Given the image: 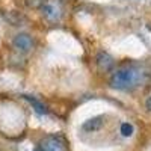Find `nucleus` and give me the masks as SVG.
Instances as JSON below:
<instances>
[{"instance_id":"9","label":"nucleus","mask_w":151,"mask_h":151,"mask_svg":"<svg viewBox=\"0 0 151 151\" xmlns=\"http://www.w3.org/2000/svg\"><path fill=\"white\" fill-rule=\"evenodd\" d=\"M44 3H45V0H26V5H27L29 8H33V9L41 8Z\"/></svg>"},{"instance_id":"4","label":"nucleus","mask_w":151,"mask_h":151,"mask_svg":"<svg viewBox=\"0 0 151 151\" xmlns=\"http://www.w3.org/2000/svg\"><path fill=\"white\" fill-rule=\"evenodd\" d=\"M12 45L20 53H29L33 48V40L29 33H18L12 40Z\"/></svg>"},{"instance_id":"7","label":"nucleus","mask_w":151,"mask_h":151,"mask_svg":"<svg viewBox=\"0 0 151 151\" xmlns=\"http://www.w3.org/2000/svg\"><path fill=\"white\" fill-rule=\"evenodd\" d=\"M24 98H26L27 100V101L35 107V110L38 112V113H47V109H45V106L44 104H41L40 101H38V100H35L33 97H29V95H23Z\"/></svg>"},{"instance_id":"6","label":"nucleus","mask_w":151,"mask_h":151,"mask_svg":"<svg viewBox=\"0 0 151 151\" xmlns=\"http://www.w3.org/2000/svg\"><path fill=\"white\" fill-rule=\"evenodd\" d=\"M103 125V118L101 116H94L91 119H88L85 124H83V130L86 132H95L98 130L100 127Z\"/></svg>"},{"instance_id":"5","label":"nucleus","mask_w":151,"mask_h":151,"mask_svg":"<svg viewBox=\"0 0 151 151\" xmlns=\"http://www.w3.org/2000/svg\"><path fill=\"white\" fill-rule=\"evenodd\" d=\"M97 67L100 71H103V73H107V71H112L113 67H115V60H113V58L109 55V53H104V52H100L97 55Z\"/></svg>"},{"instance_id":"2","label":"nucleus","mask_w":151,"mask_h":151,"mask_svg":"<svg viewBox=\"0 0 151 151\" xmlns=\"http://www.w3.org/2000/svg\"><path fill=\"white\" fill-rule=\"evenodd\" d=\"M41 12L48 23H58L62 18V6L56 0H45V3L41 6Z\"/></svg>"},{"instance_id":"3","label":"nucleus","mask_w":151,"mask_h":151,"mask_svg":"<svg viewBox=\"0 0 151 151\" xmlns=\"http://www.w3.org/2000/svg\"><path fill=\"white\" fill-rule=\"evenodd\" d=\"M40 148L41 151H67L65 142L62 141V137L55 136V134L45 136L40 144Z\"/></svg>"},{"instance_id":"8","label":"nucleus","mask_w":151,"mask_h":151,"mask_svg":"<svg viewBox=\"0 0 151 151\" xmlns=\"http://www.w3.org/2000/svg\"><path fill=\"white\" fill-rule=\"evenodd\" d=\"M121 133H122V136H132V133H133V125L129 124V122H124V124L121 125Z\"/></svg>"},{"instance_id":"10","label":"nucleus","mask_w":151,"mask_h":151,"mask_svg":"<svg viewBox=\"0 0 151 151\" xmlns=\"http://www.w3.org/2000/svg\"><path fill=\"white\" fill-rule=\"evenodd\" d=\"M145 107H147V109L151 112V95L147 98V101H145Z\"/></svg>"},{"instance_id":"1","label":"nucleus","mask_w":151,"mask_h":151,"mask_svg":"<svg viewBox=\"0 0 151 151\" xmlns=\"http://www.w3.org/2000/svg\"><path fill=\"white\" fill-rule=\"evenodd\" d=\"M150 79V71L142 65H124L113 71L110 76V86L116 91H133L136 88L145 85Z\"/></svg>"}]
</instances>
